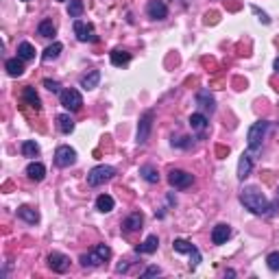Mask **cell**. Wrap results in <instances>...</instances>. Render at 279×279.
I'll return each mask as SVG.
<instances>
[{
    "instance_id": "22",
    "label": "cell",
    "mask_w": 279,
    "mask_h": 279,
    "mask_svg": "<svg viewBox=\"0 0 279 279\" xmlns=\"http://www.w3.org/2000/svg\"><path fill=\"white\" fill-rule=\"evenodd\" d=\"M251 170H253V161H251L249 155H242L238 161V179H246V177L251 175Z\"/></svg>"
},
{
    "instance_id": "5",
    "label": "cell",
    "mask_w": 279,
    "mask_h": 279,
    "mask_svg": "<svg viewBox=\"0 0 279 279\" xmlns=\"http://www.w3.org/2000/svg\"><path fill=\"white\" fill-rule=\"evenodd\" d=\"M168 183L173 185V188L185 190V188H190V185L194 183V177L190 173H185V170H170L168 173Z\"/></svg>"
},
{
    "instance_id": "39",
    "label": "cell",
    "mask_w": 279,
    "mask_h": 279,
    "mask_svg": "<svg viewBox=\"0 0 279 279\" xmlns=\"http://www.w3.org/2000/svg\"><path fill=\"white\" fill-rule=\"evenodd\" d=\"M277 203H279V192H277Z\"/></svg>"
},
{
    "instance_id": "37",
    "label": "cell",
    "mask_w": 279,
    "mask_h": 279,
    "mask_svg": "<svg viewBox=\"0 0 279 279\" xmlns=\"http://www.w3.org/2000/svg\"><path fill=\"white\" fill-rule=\"evenodd\" d=\"M227 153H229V148H225V146H218V155H220V157H225Z\"/></svg>"
},
{
    "instance_id": "31",
    "label": "cell",
    "mask_w": 279,
    "mask_h": 279,
    "mask_svg": "<svg viewBox=\"0 0 279 279\" xmlns=\"http://www.w3.org/2000/svg\"><path fill=\"white\" fill-rule=\"evenodd\" d=\"M22 155H24V157L40 155V144L33 142V140H26V142H22Z\"/></svg>"
},
{
    "instance_id": "21",
    "label": "cell",
    "mask_w": 279,
    "mask_h": 279,
    "mask_svg": "<svg viewBox=\"0 0 279 279\" xmlns=\"http://www.w3.org/2000/svg\"><path fill=\"white\" fill-rule=\"evenodd\" d=\"M61 50H63V46L59 44V41H55L53 46H48V48L44 50V55H41V61L44 63H50V61H55V59L61 55Z\"/></svg>"
},
{
    "instance_id": "7",
    "label": "cell",
    "mask_w": 279,
    "mask_h": 279,
    "mask_svg": "<svg viewBox=\"0 0 279 279\" xmlns=\"http://www.w3.org/2000/svg\"><path fill=\"white\" fill-rule=\"evenodd\" d=\"M59 96H61V105L68 111H79L83 107V96L77 90H63Z\"/></svg>"
},
{
    "instance_id": "8",
    "label": "cell",
    "mask_w": 279,
    "mask_h": 279,
    "mask_svg": "<svg viewBox=\"0 0 279 279\" xmlns=\"http://www.w3.org/2000/svg\"><path fill=\"white\" fill-rule=\"evenodd\" d=\"M153 118L155 114L153 111H146L140 120V127H138V144H146L148 142V136H151V129H153Z\"/></svg>"
},
{
    "instance_id": "10",
    "label": "cell",
    "mask_w": 279,
    "mask_h": 279,
    "mask_svg": "<svg viewBox=\"0 0 279 279\" xmlns=\"http://www.w3.org/2000/svg\"><path fill=\"white\" fill-rule=\"evenodd\" d=\"M74 35L79 41H99V37L94 35V26L81 20H74Z\"/></svg>"
},
{
    "instance_id": "30",
    "label": "cell",
    "mask_w": 279,
    "mask_h": 279,
    "mask_svg": "<svg viewBox=\"0 0 279 279\" xmlns=\"http://www.w3.org/2000/svg\"><path fill=\"white\" fill-rule=\"evenodd\" d=\"M18 57H20L22 61H29V59L35 57V48L29 44V41H22V44L18 46Z\"/></svg>"
},
{
    "instance_id": "6",
    "label": "cell",
    "mask_w": 279,
    "mask_h": 279,
    "mask_svg": "<svg viewBox=\"0 0 279 279\" xmlns=\"http://www.w3.org/2000/svg\"><path fill=\"white\" fill-rule=\"evenodd\" d=\"M74 161H77V151L70 146H59L57 151H55V164L59 166V168H68V166H72Z\"/></svg>"
},
{
    "instance_id": "9",
    "label": "cell",
    "mask_w": 279,
    "mask_h": 279,
    "mask_svg": "<svg viewBox=\"0 0 279 279\" xmlns=\"http://www.w3.org/2000/svg\"><path fill=\"white\" fill-rule=\"evenodd\" d=\"M173 246H175L177 253H188V255H192V268L199 266V262H201V253L197 251V246H194V244H190L188 240L177 238L175 242H173Z\"/></svg>"
},
{
    "instance_id": "32",
    "label": "cell",
    "mask_w": 279,
    "mask_h": 279,
    "mask_svg": "<svg viewBox=\"0 0 279 279\" xmlns=\"http://www.w3.org/2000/svg\"><path fill=\"white\" fill-rule=\"evenodd\" d=\"M83 9H85L83 0H70V4H68V16H70V18H81Z\"/></svg>"
},
{
    "instance_id": "13",
    "label": "cell",
    "mask_w": 279,
    "mask_h": 279,
    "mask_svg": "<svg viewBox=\"0 0 279 279\" xmlns=\"http://www.w3.org/2000/svg\"><path fill=\"white\" fill-rule=\"evenodd\" d=\"M229 236H231V227L225 225V222H220V225H216L212 231V242L214 244H225L227 240H229Z\"/></svg>"
},
{
    "instance_id": "11",
    "label": "cell",
    "mask_w": 279,
    "mask_h": 279,
    "mask_svg": "<svg viewBox=\"0 0 279 279\" xmlns=\"http://www.w3.org/2000/svg\"><path fill=\"white\" fill-rule=\"evenodd\" d=\"M48 266L53 268L55 273H66L70 268V258L63 253H50L48 255Z\"/></svg>"
},
{
    "instance_id": "14",
    "label": "cell",
    "mask_w": 279,
    "mask_h": 279,
    "mask_svg": "<svg viewBox=\"0 0 279 279\" xmlns=\"http://www.w3.org/2000/svg\"><path fill=\"white\" fill-rule=\"evenodd\" d=\"M197 105L203 107V109H209V111L216 109V100H214V96L209 94V90H201V92H199V94H197Z\"/></svg>"
},
{
    "instance_id": "33",
    "label": "cell",
    "mask_w": 279,
    "mask_h": 279,
    "mask_svg": "<svg viewBox=\"0 0 279 279\" xmlns=\"http://www.w3.org/2000/svg\"><path fill=\"white\" fill-rule=\"evenodd\" d=\"M266 264L271 271H279V251H273L271 255L266 258Z\"/></svg>"
},
{
    "instance_id": "4",
    "label": "cell",
    "mask_w": 279,
    "mask_h": 279,
    "mask_svg": "<svg viewBox=\"0 0 279 279\" xmlns=\"http://www.w3.org/2000/svg\"><path fill=\"white\" fill-rule=\"evenodd\" d=\"M266 129H268L266 120H258V122L249 129V133H246V142H249L251 151H258V148L262 146V140H264V136H266Z\"/></svg>"
},
{
    "instance_id": "1",
    "label": "cell",
    "mask_w": 279,
    "mask_h": 279,
    "mask_svg": "<svg viewBox=\"0 0 279 279\" xmlns=\"http://www.w3.org/2000/svg\"><path fill=\"white\" fill-rule=\"evenodd\" d=\"M240 201H242V205L253 214H268V209H271L266 194H264L259 188H255V185H249V188L242 190Z\"/></svg>"
},
{
    "instance_id": "17",
    "label": "cell",
    "mask_w": 279,
    "mask_h": 279,
    "mask_svg": "<svg viewBox=\"0 0 279 279\" xmlns=\"http://www.w3.org/2000/svg\"><path fill=\"white\" fill-rule=\"evenodd\" d=\"M22 99L26 100V105L33 107L35 111H40V109H41V100H40V96H37L35 87H24V92H22Z\"/></svg>"
},
{
    "instance_id": "12",
    "label": "cell",
    "mask_w": 279,
    "mask_h": 279,
    "mask_svg": "<svg viewBox=\"0 0 279 279\" xmlns=\"http://www.w3.org/2000/svg\"><path fill=\"white\" fill-rule=\"evenodd\" d=\"M146 13L153 20H164V18L168 16V7L164 4V0H151L146 7Z\"/></svg>"
},
{
    "instance_id": "35",
    "label": "cell",
    "mask_w": 279,
    "mask_h": 279,
    "mask_svg": "<svg viewBox=\"0 0 279 279\" xmlns=\"http://www.w3.org/2000/svg\"><path fill=\"white\" fill-rule=\"evenodd\" d=\"M253 13H255V16L259 18V20L264 22V24H268V22H271V18H268V16H266V13H264V11H259L258 7H253Z\"/></svg>"
},
{
    "instance_id": "26",
    "label": "cell",
    "mask_w": 279,
    "mask_h": 279,
    "mask_svg": "<svg viewBox=\"0 0 279 279\" xmlns=\"http://www.w3.org/2000/svg\"><path fill=\"white\" fill-rule=\"evenodd\" d=\"M55 33H57V29H55V24H53V20H41L40 22V26H37V35L40 37H55Z\"/></svg>"
},
{
    "instance_id": "24",
    "label": "cell",
    "mask_w": 279,
    "mask_h": 279,
    "mask_svg": "<svg viewBox=\"0 0 279 279\" xmlns=\"http://www.w3.org/2000/svg\"><path fill=\"white\" fill-rule=\"evenodd\" d=\"M99 81H100V72L99 70H92L90 74H85V77L81 79V87L83 90H94V87L99 85Z\"/></svg>"
},
{
    "instance_id": "28",
    "label": "cell",
    "mask_w": 279,
    "mask_h": 279,
    "mask_svg": "<svg viewBox=\"0 0 279 279\" xmlns=\"http://www.w3.org/2000/svg\"><path fill=\"white\" fill-rule=\"evenodd\" d=\"M131 61V55L127 53V50H114V53H111V63H114V66H127V63Z\"/></svg>"
},
{
    "instance_id": "3",
    "label": "cell",
    "mask_w": 279,
    "mask_h": 279,
    "mask_svg": "<svg viewBox=\"0 0 279 279\" xmlns=\"http://www.w3.org/2000/svg\"><path fill=\"white\" fill-rule=\"evenodd\" d=\"M116 175V168L114 166H96V168H92L90 173H87V183L92 185V188H96V185H103L107 183L109 179H114Z\"/></svg>"
},
{
    "instance_id": "34",
    "label": "cell",
    "mask_w": 279,
    "mask_h": 279,
    "mask_svg": "<svg viewBox=\"0 0 279 279\" xmlns=\"http://www.w3.org/2000/svg\"><path fill=\"white\" fill-rule=\"evenodd\" d=\"M44 87L48 92H53V94H61V85H59L57 81H53V79H46L44 81Z\"/></svg>"
},
{
    "instance_id": "20",
    "label": "cell",
    "mask_w": 279,
    "mask_h": 279,
    "mask_svg": "<svg viewBox=\"0 0 279 279\" xmlns=\"http://www.w3.org/2000/svg\"><path fill=\"white\" fill-rule=\"evenodd\" d=\"M157 246H159V240H157V236H148L146 240H144L142 244L138 246V253H146V255H151V253H155L157 251Z\"/></svg>"
},
{
    "instance_id": "2",
    "label": "cell",
    "mask_w": 279,
    "mask_h": 279,
    "mask_svg": "<svg viewBox=\"0 0 279 279\" xmlns=\"http://www.w3.org/2000/svg\"><path fill=\"white\" fill-rule=\"evenodd\" d=\"M109 258H111V249H109V246L96 244L90 253L81 255V264H83V266H100V264L107 262Z\"/></svg>"
},
{
    "instance_id": "16",
    "label": "cell",
    "mask_w": 279,
    "mask_h": 279,
    "mask_svg": "<svg viewBox=\"0 0 279 279\" xmlns=\"http://www.w3.org/2000/svg\"><path fill=\"white\" fill-rule=\"evenodd\" d=\"M26 175H29L31 181H41L46 177V168L44 164H40V161H33V164L26 166Z\"/></svg>"
},
{
    "instance_id": "23",
    "label": "cell",
    "mask_w": 279,
    "mask_h": 279,
    "mask_svg": "<svg viewBox=\"0 0 279 279\" xmlns=\"http://www.w3.org/2000/svg\"><path fill=\"white\" fill-rule=\"evenodd\" d=\"M18 216H20L22 220H26V222H29V225H35V222H40V214H37L35 209L26 207V205L18 207Z\"/></svg>"
},
{
    "instance_id": "38",
    "label": "cell",
    "mask_w": 279,
    "mask_h": 279,
    "mask_svg": "<svg viewBox=\"0 0 279 279\" xmlns=\"http://www.w3.org/2000/svg\"><path fill=\"white\" fill-rule=\"evenodd\" d=\"M275 72H279V57L275 59Z\"/></svg>"
},
{
    "instance_id": "15",
    "label": "cell",
    "mask_w": 279,
    "mask_h": 279,
    "mask_svg": "<svg viewBox=\"0 0 279 279\" xmlns=\"http://www.w3.org/2000/svg\"><path fill=\"white\" fill-rule=\"evenodd\" d=\"M4 68H7L9 77H22V74H24V61H22L20 57H16V59H7Z\"/></svg>"
},
{
    "instance_id": "18",
    "label": "cell",
    "mask_w": 279,
    "mask_h": 279,
    "mask_svg": "<svg viewBox=\"0 0 279 279\" xmlns=\"http://www.w3.org/2000/svg\"><path fill=\"white\" fill-rule=\"evenodd\" d=\"M190 127H192V131H197V133H205L207 131V118L203 114H192L190 116Z\"/></svg>"
},
{
    "instance_id": "19",
    "label": "cell",
    "mask_w": 279,
    "mask_h": 279,
    "mask_svg": "<svg viewBox=\"0 0 279 279\" xmlns=\"http://www.w3.org/2000/svg\"><path fill=\"white\" fill-rule=\"evenodd\" d=\"M142 222H144L142 214L133 212L131 216H127V220H124V229H127V231H140V229H142Z\"/></svg>"
},
{
    "instance_id": "27",
    "label": "cell",
    "mask_w": 279,
    "mask_h": 279,
    "mask_svg": "<svg viewBox=\"0 0 279 279\" xmlns=\"http://www.w3.org/2000/svg\"><path fill=\"white\" fill-rule=\"evenodd\" d=\"M57 124H59V131L61 133H72L74 131V120L70 118L68 114H59L57 116Z\"/></svg>"
},
{
    "instance_id": "36",
    "label": "cell",
    "mask_w": 279,
    "mask_h": 279,
    "mask_svg": "<svg viewBox=\"0 0 279 279\" xmlns=\"http://www.w3.org/2000/svg\"><path fill=\"white\" fill-rule=\"evenodd\" d=\"M159 268H157V266H151V268H146V271H144L142 273V277H151V275H159Z\"/></svg>"
},
{
    "instance_id": "29",
    "label": "cell",
    "mask_w": 279,
    "mask_h": 279,
    "mask_svg": "<svg viewBox=\"0 0 279 279\" xmlns=\"http://www.w3.org/2000/svg\"><path fill=\"white\" fill-rule=\"evenodd\" d=\"M96 209L103 212V214L111 212V209H114V199H111L109 194H100V197L96 199Z\"/></svg>"
},
{
    "instance_id": "25",
    "label": "cell",
    "mask_w": 279,
    "mask_h": 279,
    "mask_svg": "<svg viewBox=\"0 0 279 279\" xmlns=\"http://www.w3.org/2000/svg\"><path fill=\"white\" fill-rule=\"evenodd\" d=\"M140 175H142V179L148 181V183H157V181H159V173H157V168L151 164L142 166V168H140Z\"/></svg>"
}]
</instances>
